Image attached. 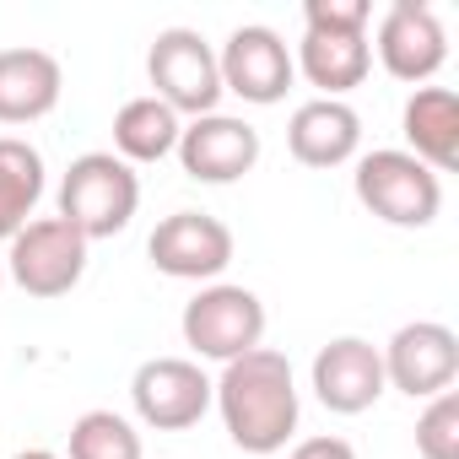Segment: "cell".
<instances>
[{"instance_id":"6da1fadb","label":"cell","mask_w":459,"mask_h":459,"mask_svg":"<svg viewBox=\"0 0 459 459\" xmlns=\"http://www.w3.org/2000/svg\"><path fill=\"white\" fill-rule=\"evenodd\" d=\"M211 400L244 454H281L298 432V378L292 362L271 346H255L233 362H221V378L211 384Z\"/></svg>"},{"instance_id":"7a4b0ae2","label":"cell","mask_w":459,"mask_h":459,"mask_svg":"<svg viewBox=\"0 0 459 459\" xmlns=\"http://www.w3.org/2000/svg\"><path fill=\"white\" fill-rule=\"evenodd\" d=\"M135 205H141V178L114 152H82L65 168V178H60V216L76 227L87 244L125 233Z\"/></svg>"},{"instance_id":"3957f363","label":"cell","mask_w":459,"mask_h":459,"mask_svg":"<svg viewBox=\"0 0 459 459\" xmlns=\"http://www.w3.org/2000/svg\"><path fill=\"white\" fill-rule=\"evenodd\" d=\"M351 189L389 227H432L437 211H443V178L427 162H416L411 152H394V146L368 152L351 173Z\"/></svg>"},{"instance_id":"277c9868","label":"cell","mask_w":459,"mask_h":459,"mask_svg":"<svg viewBox=\"0 0 459 459\" xmlns=\"http://www.w3.org/2000/svg\"><path fill=\"white\" fill-rule=\"evenodd\" d=\"M146 76H152V98L168 103L173 114L205 119L221 103V71H216V49L195 33V28H162L146 49Z\"/></svg>"},{"instance_id":"5b68a950","label":"cell","mask_w":459,"mask_h":459,"mask_svg":"<svg viewBox=\"0 0 459 459\" xmlns=\"http://www.w3.org/2000/svg\"><path fill=\"white\" fill-rule=\"evenodd\" d=\"M6 276L28 298H65L87 276V238L65 216H39L6 249Z\"/></svg>"},{"instance_id":"8992f818","label":"cell","mask_w":459,"mask_h":459,"mask_svg":"<svg viewBox=\"0 0 459 459\" xmlns=\"http://www.w3.org/2000/svg\"><path fill=\"white\" fill-rule=\"evenodd\" d=\"M184 341L211 357V362H233L244 351H255L265 341V303L249 292V287H233V281H216V287H200L189 303H184Z\"/></svg>"},{"instance_id":"52a82bcc","label":"cell","mask_w":459,"mask_h":459,"mask_svg":"<svg viewBox=\"0 0 459 459\" xmlns=\"http://www.w3.org/2000/svg\"><path fill=\"white\" fill-rule=\"evenodd\" d=\"M146 255L173 281H216L233 265V227L211 211H173L152 227Z\"/></svg>"},{"instance_id":"ba28073f","label":"cell","mask_w":459,"mask_h":459,"mask_svg":"<svg viewBox=\"0 0 459 459\" xmlns=\"http://www.w3.org/2000/svg\"><path fill=\"white\" fill-rule=\"evenodd\" d=\"M216 71H221V92H233L255 108H271L287 98L298 65H292V49L281 44L276 28L265 22H249V28H233L216 55Z\"/></svg>"},{"instance_id":"9c48e42d","label":"cell","mask_w":459,"mask_h":459,"mask_svg":"<svg viewBox=\"0 0 459 459\" xmlns=\"http://www.w3.org/2000/svg\"><path fill=\"white\" fill-rule=\"evenodd\" d=\"M378 357H384V384L411 400H432V394L454 389V378H459V335L437 319L400 325Z\"/></svg>"},{"instance_id":"30bf717a","label":"cell","mask_w":459,"mask_h":459,"mask_svg":"<svg viewBox=\"0 0 459 459\" xmlns=\"http://www.w3.org/2000/svg\"><path fill=\"white\" fill-rule=\"evenodd\" d=\"M135 416L157 432H184L211 411V378L189 357H152L130 378Z\"/></svg>"},{"instance_id":"8fae6325","label":"cell","mask_w":459,"mask_h":459,"mask_svg":"<svg viewBox=\"0 0 459 459\" xmlns=\"http://www.w3.org/2000/svg\"><path fill=\"white\" fill-rule=\"evenodd\" d=\"M178 162L195 184H238L260 162V130L233 114H205L178 130Z\"/></svg>"},{"instance_id":"7c38bea8","label":"cell","mask_w":459,"mask_h":459,"mask_svg":"<svg viewBox=\"0 0 459 459\" xmlns=\"http://www.w3.org/2000/svg\"><path fill=\"white\" fill-rule=\"evenodd\" d=\"M378 60L394 82H432L448 60V33L427 0H394L378 22Z\"/></svg>"},{"instance_id":"4fadbf2b","label":"cell","mask_w":459,"mask_h":459,"mask_svg":"<svg viewBox=\"0 0 459 459\" xmlns=\"http://www.w3.org/2000/svg\"><path fill=\"white\" fill-rule=\"evenodd\" d=\"M384 389H389L384 384V357H378L373 341L341 335V341L319 346V357H314V394H319L325 411L362 416V411H373L384 400Z\"/></svg>"},{"instance_id":"5bb4252c","label":"cell","mask_w":459,"mask_h":459,"mask_svg":"<svg viewBox=\"0 0 459 459\" xmlns=\"http://www.w3.org/2000/svg\"><path fill=\"white\" fill-rule=\"evenodd\" d=\"M287 146H292V157H298L303 168H341V162H351L357 146H362V119H357V108L341 103V98H314V103H303V108L292 114Z\"/></svg>"},{"instance_id":"9a60e30c","label":"cell","mask_w":459,"mask_h":459,"mask_svg":"<svg viewBox=\"0 0 459 459\" xmlns=\"http://www.w3.org/2000/svg\"><path fill=\"white\" fill-rule=\"evenodd\" d=\"M65 92L60 60L44 49H0V125H33Z\"/></svg>"},{"instance_id":"2e32d148","label":"cell","mask_w":459,"mask_h":459,"mask_svg":"<svg viewBox=\"0 0 459 459\" xmlns=\"http://www.w3.org/2000/svg\"><path fill=\"white\" fill-rule=\"evenodd\" d=\"M405 141L411 157L427 162L432 173H454L459 168V92L454 87H416L405 98Z\"/></svg>"},{"instance_id":"e0dca14e","label":"cell","mask_w":459,"mask_h":459,"mask_svg":"<svg viewBox=\"0 0 459 459\" xmlns=\"http://www.w3.org/2000/svg\"><path fill=\"white\" fill-rule=\"evenodd\" d=\"M292 65L308 76V87H319V98H346L351 87L368 82L373 44L368 33H303Z\"/></svg>"},{"instance_id":"ac0fdd59","label":"cell","mask_w":459,"mask_h":459,"mask_svg":"<svg viewBox=\"0 0 459 459\" xmlns=\"http://www.w3.org/2000/svg\"><path fill=\"white\" fill-rule=\"evenodd\" d=\"M39 200H44V157L17 135H0V238L12 244L22 233Z\"/></svg>"},{"instance_id":"d6986e66","label":"cell","mask_w":459,"mask_h":459,"mask_svg":"<svg viewBox=\"0 0 459 459\" xmlns=\"http://www.w3.org/2000/svg\"><path fill=\"white\" fill-rule=\"evenodd\" d=\"M178 114L157 98H130L114 114V157L125 162H162L178 146Z\"/></svg>"},{"instance_id":"ffe728a7","label":"cell","mask_w":459,"mask_h":459,"mask_svg":"<svg viewBox=\"0 0 459 459\" xmlns=\"http://www.w3.org/2000/svg\"><path fill=\"white\" fill-rule=\"evenodd\" d=\"M71 459H141V432L119 411H87L71 427Z\"/></svg>"},{"instance_id":"44dd1931","label":"cell","mask_w":459,"mask_h":459,"mask_svg":"<svg viewBox=\"0 0 459 459\" xmlns=\"http://www.w3.org/2000/svg\"><path fill=\"white\" fill-rule=\"evenodd\" d=\"M416 454L421 459H459V394L443 389L416 416Z\"/></svg>"},{"instance_id":"7402d4cb","label":"cell","mask_w":459,"mask_h":459,"mask_svg":"<svg viewBox=\"0 0 459 459\" xmlns=\"http://www.w3.org/2000/svg\"><path fill=\"white\" fill-rule=\"evenodd\" d=\"M368 22H373L368 0H308L303 6L308 33H368Z\"/></svg>"},{"instance_id":"603a6c76","label":"cell","mask_w":459,"mask_h":459,"mask_svg":"<svg viewBox=\"0 0 459 459\" xmlns=\"http://www.w3.org/2000/svg\"><path fill=\"white\" fill-rule=\"evenodd\" d=\"M287 459H357V448L346 437H303Z\"/></svg>"},{"instance_id":"cb8c5ba5","label":"cell","mask_w":459,"mask_h":459,"mask_svg":"<svg viewBox=\"0 0 459 459\" xmlns=\"http://www.w3.org/2000/svg\"><path fill=\"white\" fill-rule=\"evenodd\" d=\"M17 459H60V454H49V448H28V454H17Z\"/></svg>"},{"instance_id":"d4e9b609","label":"cell","mask_w":459,"mask_h":459,"mask_svg":"<svg viewBox=\"0 0 459 459\" xmlns=\"http://www.w3.org/2000/svg\"><path fill=\"white\" fill-rule=\"evenodd\" d=\"M0 287H6V260H0Z\"/></svg>"}]
</instances>
